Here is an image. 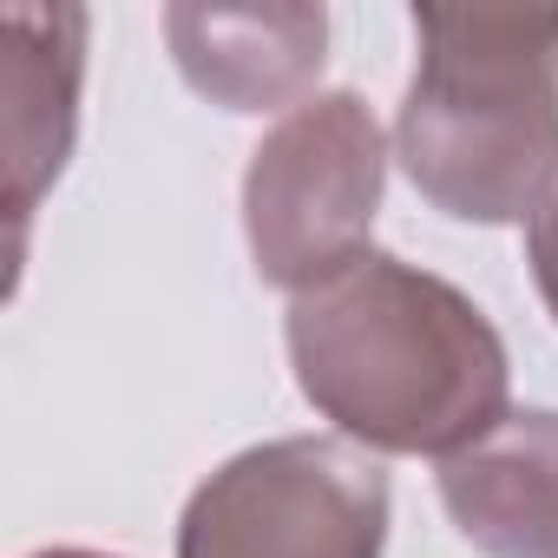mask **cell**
<instances>
[{
  "label": "cell",
  "mask_w": 558,
  "mask_h": 558,
  "mask_svg": "<svg viewBox=\"0 0 558 558\" xmlns=\"http://www.w3.org/2000/svg\"><path fill=\"white\" fill-rule=\"evenodd\" d=\"M283 342L303 401L368 453L453 460L512 414V355L493 316L388 250L290 296Z\"/></svg>",
  "instance_id": "obj_1"
},
{
  "label": "cell",
  "mask_w": 558,
  "mask_h": 558,
  "mask_svg": "<svg viewBox=\"0 0 558 558\" xmlns=\"http://www.w3.org/2000/svg\"><path fill=\"white\" fill-rule=\"evenodd\" d=\"M414 47L408 184L453 223H532L558 191V8H414Z\"/></svg>",
  "instance_id": "obj_2"
},
{
  "label": "cell",
  "mask_w": 558,
  "mask_h": 558,
  "mask_svg": "<svg viewBox=\"0 0 558 558\" xmlns=\"http://www.w3.org/2000/svg\"><path fill=\"white\" fill-rule=\"evenodd\" d=\"M381 184L388 138L362 93H316L283 112L243 171V236L256 276L303 296L368 256Z\"/></svg>",
  "instance_id": "obj_3"
},
{
  "label": "cell",
  "mask_w": 558,
  "mask_h": 558,
  "mask_svg": "<svg viewBox=\"0 0 558 558\" xmlns=\"http://www.w3.org/2000/svg\"><path fill=\"white\" fill-rule=\"evenodd\" d=\"M388 473L342 434H283L230 453L178 519V558H381Z\"/></svg>",
  "instance_id": "obj_4"
},
{
  "label": "cell",
  "mask_w": 558,
  "mask_h": 558,
  "mask_svg": "<svg viewBox=\"0 0 558 558\" xmlns=\"http://www.w3.org/2000/svg\"><path fill=\"white\" fill-rule=\"evenodd\" d=\"M86 86V8H8L0 14V145H8L14 263L40 197L60 184L80 138Z\"/></svg>",
  "instance_id": "obj_5"
},
{
  "label": "cell",
  "mask_w": 558,
  "mask_h": 558,
  "mask_svg": "<svg viewBox=\"0 0 558 558\" xmlns=\"http://www.w3.org/2000/svg\"><path fill=\"white\" fill-rule=\"evenodd\" d=\"M165 40L191 93H204L223 112H296L316 99V80L329 66V14L303 0H269V8H165Z\"/></svg>",
  "instance_id": "obj_6"
},
{
  "label": "cell",
  "mask_w": 558,
  "mask_h": 558,
  "mask_svg": "<svg viewBox=\"0 0 558 558\" xmlns=\"http://www.w3.org/2000/svg\"><path fill=\"white\" fill-rule=\"evenodd\" d=\"M440 506L480 558H558V408H512L440 460Z\"/></svg>",
  "instance_id": "obj_7"
},
{
  "label": "cell",
  "mask_w": 558,
  "mask_h": 558,
  "mask_svg": "<svg viewBox=\"0 0 558 558\" xmlns=\"http://www.w3.org/2000/svg\"><path fill=\"white\" fill-rule=\"evenodd\" d=\"M525 263H532V283H538V303L545 316L558 323V191L538 204V217L525 223Z\"/></svg>",
  "instance_id": "obj_8"
},
{
  "label": "cell",
  "mask_w": 558,
  "mask_h": 558,
  "mask_svg": "<svg viewBox=\"0 0 558 558\" xmlns=\"http://www.w3.org/2000/svg\"><path fill=\"white\" fill-rule=\"evenodd\" d=\"M34 558H112V551H86V545H47V551H34Z\"/></svg>",
  "instance_id": "obj_9"
}]
</instances>
